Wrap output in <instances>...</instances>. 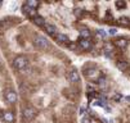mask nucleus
<instances>
[{
    "mask_svg": "<svg viewBox=\"0 0 130 123\" xmlns=\"http://www.w3.org/2000/svg\"><path fill=\"white\" fill-rule=\"evenodd\" d=\"M35 45L38 46L40 50H45V49H48L50 45H49V41L44 37V36H36L35 37Z\"/></svg>",
    "mask_w": 130,
    "mask_h": 123,
    "instance_id": "obj_1",
    "label": "nucleus"
},
{
    "mask_svg": "<svg viewBox=\"0 0 130 123\" xmlns=\"http://www.w3.org/2000/svg\"><path fill=\"white\" fill-rule=\"evenodd\" d=\"M27 64H28V59L23 55H20L14 59V67L17 69H23V68L27 67Z\"/></svg>",
    "mask_w": 130,
    "mask_h": 123,
    "instance_id": "obj_2",
    "label": "nucleus"
},
{
    "mask_svg": "<svg viewBox=\"0 0 130 123\" xmlns=\"http://www.w3.org/2000/svg\"><path fill=\"white\" fill-rule=\"evenodd\" d=\"M5 99L8 100V103L14 104V103L17 101V94H15L13 90H7V92H5Z\"/></svg>",
    "mask_w": 130,
    "mask_h": 123,
    "instance_id": "obj_3",
    "label": "nucleus"
},
{
    "mask_svg": "<svg viewBox=\"0 0 130 123\" xmlns=\"http://www.w3.org/2000/svg\"><path fill=\"white\" fill-rule=\"evenodd\" d=\"M35 117V110L32 108H26L23 110V118L26 120H32V118Z\"/></svg>",
    "mask_w": 130,
    "mask_h": 123,
    "instance_id": "obj_4",
    "label": "nucleus"
},
{
    "mask_svg": "<svg viewBox=\"0 0 130 123\" xmlns=\"http://www.w3.org/2000/svg\"><path fill=\"white\" fill-rule=\"evenodd\" d=\"M79 46H80V49H83V50H89L90 47H91V44H90V41L88 40V39H80L79 40Z\"/></svg>",
    "mask_w": 130,
    "mask_h": 123,
    "instance_id": "obj_5",
    "label": "nucleus"
},
{
    "mask_svg": "<svg viewBox=\"0 0 130 123\" xmlns=\"http://www.w3.org/2000/svg\"><path fill=\"white\" fill-rule=\"evenodd\" d=\"M22 10H23V13H26L27 15H30V17H36V10L35 9H32L31 7H28L27 4H25L23 7H22Z\"/></svg>",
    "mask_w": 130,
    "mask_h": 123,
    "instance_id": "obj_6",
    "label": "nucleus"
},
{
    "mask_svg": "<svg viewBox=\"0 0 130 123\" xmlns=\"http://www.w3.org/2000/svg\"><path fill=\"white\" fill-rule=\"evenodd\" d=\"M54 37H55V41L59 42V44H66L68 41L67 36H66V35H63V33H55Z\"/></svg>",
    "mask_w": 130,
    "mask_h": 123,
    "instance_id": "obj_7",
    "label": "nucleus"
},
{
    "mask_svg": "<svg viewBox=\"0 0 130 123\" xmlns=\"http://www.w3.org/2000/svg\"><path fill=\"white\" fill-rule=\"evenodd\" d=\"M85 76H86L88 78H97V76H98V71H97V69H94V68L86 69Z\"/></svg>",
    "mask_w": 130,
    "mask_h": 123,
    "instance_id": "obj_8",
    "label": "nucleus"
},
{
    "mask_svg": "<svg viewBox=\"0 0 130 123\" xmlns=\"http://www.w3.org/2000/svg\"><path fill=\"white\" fill-rule=\"evenodd\" d=\"M117 68L120 69L121 72H125V71H127L129 64H127V62H125V60H119V62H117Z\"/></svg>",
    "mask_w": 130,
    "mask_h": 123,
    "instance_id": "obj_9",
    "label": "nucleus"
},
{
    "mask_svg": "<svg viewBox=\"0 0 130 123\" xmlns=\"http://www.w3.org/2000/svg\"><path fill=\"white\" fill-rule=\"evenodd\" d=\"M70 81L71 82H79V73L76 72V71H71L70 72Z\"/></svg>",
    "mask_w": 130,
    "mask_h": 123,
    "instance_id": "obj_10",
    "label": "nucleus"
},
{
    "mask_svg": "<svg viewBox=\"0 0 130 123\" xmlns=\"http://www.w3.org/2000/svg\"><path fill=\"white\" fill-rule=\"evenodd\" d=\"M115 45H116L117 47H120V49H124V47H126L127 41H126L125 39H119L117 41H115Z\"/></svg>",
    "mask_w": 130,
    "mask_h": 123,
    "instance_id": "obj_11",
    "label": "nucleus"
},
{
    "mask_svg": "<svg viewBox=\"0 0 130 123\" xmlns=\"http://www.w3.org/2000/svg\"><path fill=\"white\" fill-rule=\"evenodd\" d=\"M3 117H4V120H5V122H9V123H10V122L14 120V114H13L12 112H7V113H4Z\"/></svg>",
    "mask_w": 130,
    "mask_h": 123,
    "instance_id": "obj_12",
    "label": "nucleus"
},
{
    "mask_svg": "<svg viewBox=\"0 0 130 123\" xmlns=\"http://www.w3.org/2000/svg\"><path fill=\"white\" fill-rule=\"evenodd\" d=\"M10 26H12V22L8 21V19H2V21H0V28L7 30V28H9Z\"/></svg>",
    "mask_w": 130,
    "mask_h": 123,
    "instance_id": "obj_13",
    "label": "nucleus"
},
{
    "mask_svg": "<svg viewBox=\"0 0 130 123\" xmlns=\"http://www.w3.org/2000/svg\"><path fill=\"white\" fill-rule=\"evenodd\" d=\"M34 22L38 24V26H45V21H44L43 17H40V15H36L35 18H34Z\"/></svg>",
    "mask_w": 130,
    "mask_h": 123,
    "instance_id": "obj_14",
    "label": "nucleus"
},
{
    "mask_svg": "<svg viewBox=\"0 0 130 123\" xmlns=\"http://www.w3.org/2000/svg\"><path fill=\"white\" fill-rule=\"evenodd\" d=\"M44 28H45V31H46L48 33H50V35H55V27H54V26H52V24H48V23H45Z\"/></svg>",
    "mask_w": 130,
    "mask_h": 123,
    "instance_id": "obj_15",
    "label": "nucleus"
},
{
    "mask_svg": "<svg viewBox=\"0 0 130 123\" xmlns=\"http://www.w3.org/2000/svg\"><path fill=\"white\" fill-rule=\"evenodd\" d=\"M80 35H81V37H83V39H88V40H89V37H90V32H89L88 28H81Z\"/></svg>",
    "mask_w": 130,
    "mask_h": 123,
    "instance_id": "obj_16",
    "label": "nucleus"
},
{
    "mask_svg": "<svg viewBox=\"0 0 130 123\" xmlns=\"http://www.w3.org/2000/svg\"><path fill=\"white\" fill-rule=\"evenodd\" d=\"M129 23H130V21H129V18L127 17H121V18L119 19V24L120 26H129Z\"/></svg>",
    "mask_w": 130,
    "mask_h": 123,
    "instance_id": "obj_17",
    "label": "nucleus"
},
{
    "mask_svg": "<svg viewBox=\"0 0 130 123\" xmlns=\"http://www.w3.org/2000/svg\"><path fill=\"white\" fill-rule=\"evenodd\" d=\"M26 4H27L28 7H31L32 9H35V8H38V7H39V2H36V0H28Z\"/></svg>",
    "mask_w": 130,
    "mask_h": 123,
    "instance_id": "obj_18",
    "label": "nucleus"
},
{
    "mask_svg": "<svg viewBox=\"0 0 130 123\" xmlns=\"http://www.w3.org/2000/svg\"><path fill=\"white\" fill-rule=\"evenodd\" d=\"M116 7L117 8H125L126 7V3L125 2H116Z\"/></svg>",
    "mask_w": 130,
    "mask_h": 123,
    "instance_id": "obj_19",
    "label": "nucleus"
},
{
    "mask_svg": "<svg viewBox=\"0 0 130 123\" xmlns=\"http://www.w3.org/2000/svg\"><path fill=\"white\" fill-rule=\"evenodd\" d=\"M97 32H98V36H99V37H104V36H107V32H104L103 30H98Z\"/></svg>",
    "mask_w": 130,
    "mask_h": 123,
    "instance_id": "obj_20",
    "label": "nucleus"
},
{
    "mask_svg": "<svg viewBox=\"0 0 130 123\" xmlns=\"http://www.w3.org/2000/svg\"><path fill=\"white\" fill-rule=\"evenodd\" d=\"M70 49H72V50L77 51V50L80 49V46H79V45H76V44H70Z\"/></svg>",
    "mask_w": 130,
    "mask_h": 123,
    "instance_id": "obj_21",
    "label": "nucleus"
},
{
    "mask_svg": "<svg viewBox=\"0 0 130 123\" xmlns=\"http://www.w3.org/2000/svg\"><path fill=\"white\" fill-rule=\"evenodd\" d=\"M108 33H109V35H116V33H117V30H116V28H111V30L108 31Z\"/></svg>",
    "mask_w": 130,
    "mask_h": 123,
    "instance_id": "obj_22",
    "label": "nucleus"
},
{
    "mask_svg": "<svg viewBox=\"0 0 130 123\" xmlns=\"http://www.w3.org/2000/svg\"><path fill=\"white\" fill-rule=\"evenodd\" d=\"M83 123H91V120H90L89 117H84L83 118Z\"/></svg>",
    "mask_w": 130,
    "mask_h": 123,
    "instance_id": "obj_23",
    "label": "nucleus"
},
{
    "mask_svg": "<svg viewBox=\"0 0 130 123\" xmlns=\"http://www.w3.org/2000/svg\"><path fill=\"white\" fill-rule=\"evenodd\" d=\"M75 14H76L77 17H80V15L83 14V12H81V9H76V10H75Z\"/></svg>",
    "mask_w": 130,
    "mask_h": 123,
    "instance_id": "obj_24",
    "label": "nucleus"
},
{
    "mask_svg": "<svg viewBox=\"0 0 130 123\" xmlns=\"http://www.w3.org/2000/svg\"><path fill=\"white\" fill-rule=\"evenodd\" d=\"M121 97H122V96H121L120 94H117V95H115V96H113V99H115L116 101H119V100H121Z\"/></svg>",
    "mask_w": 130,
    "mask_h": 123,
    "instance_id": "obj_25",
    "label": "nucleus"
},
{
    "mask_svg": "<svg viewBox=\"0 0 130 123\" xmlns=\"http://www.w3.org/2000/svg\"><path fill=\"white\" fill-rule=\"evenodd\" d=\"M0 7H2V2H0Z\"/></svg>",
    "mask_w": 130,
    "mask_h": 123,
    "instance_id": "obj_26",
    "label": "nucleus"
}]
</instances>
